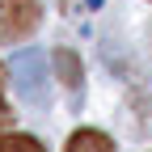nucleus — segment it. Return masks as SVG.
Returning a JSON list of instances; mask_svg holds the SVG:
<instances>
[{
	"label": "nucleus",
	"mask_w": 152,
	"mask_h": 152,
	"mask_svg": "<svg viewBox=\"0 0 152 152\" xmlns=\"http://www.w3.org/2000/svg\"><path fill=\"white\" fill-rule=\"evenodd\" d=\"M55 68H59V80L76 93L80 89V59H76L72 51H55Z\"/></svg>",
	"instance_id": "20e7f679"
},
{
	"label": "nucleus",
	"mask_w": 152,
	"mask_h": 152,
	"mask_svg": "<svg viewBox=\"0 0 152 152\" xmlns=\"http://www.w3.org/2000/svg\"><path fill=\"white\" fill-rule=\"evenodd\" d=\"M64 152H114V140L102 135V131H93V127H85V131H76V135L68 140Z\"/></svg>",
	"instance_id": "7ed1b4c3"
},
{
	"label": "nucleus",
	"mask_w": 152,
	"mask_h": 152,
	"mask_svg": "<svg viewBox=\"0 0 152 152\" xmlns=\"http://www.w3.org/2000/svg\"><path fill=\"white\" fill-rule=\"evenodd\" d=\"M0 152H47L34 135H0Z\"/></svg>",
	"instance_id": "39448f33"
},
{
	"label": "nucleus",
	"mask_w": 152,
	"mask_h": 152,
	"mask_svg": "<svg viewBox=\"0 0 152 152\" xmlns=\"http://www.w3.org/2000/svg\"><path fill=\"white\" fill-rule=\"evenodd\" d=\"M9 72H13V89L21 93L26 102H34V106H47L51 102V72H47V55L38 47L17 51L13 64H9Z\"/></svg>",
	"instance_id": "f257e3e1"
},
{
	"label": "nucleus",
	"mask_w": 152,
	"mask_h": 152,
	"mask_svg": "<svg viewBox=\"0 0 152 152\" xmlns=\"http://www.w3.org/2000/svg\"><path fill=\"white\" fill-rule=\"evenodd\" d=\"M9 123V106H4V97H0V127Z\"/></svg>",
	"instance_id": "423d86ee"
},
{
	"label": "nucleus",
	"mask_w": 152,
	"mask_h": 152,
	"mask_svg": "<svg viewBox=\"0 0 152 152\" xmlns=\"http://www.w3.org/2000/svg\"><path fill=\"white\" fill-rule=\"evenodd\" d=\"M38 26V0H0V38H26Z\"/></svg>",
	"instance_id": "f03ea898"
}]
</instances>
